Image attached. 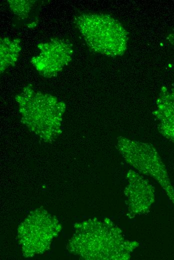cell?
<instances>
[{"instance_id": "7a4b0ae2", "label": "cell", "mask_w": 174, "mask_h": 260, "mask_svg": "<svg viewBox=\"0 0 174 260\" xmlns=\"http://www.w3.org/2000/svg\"><path fill=\"white\" fill-rule=\"evenodd\" d=\"M38 55L31 60L36 69L45 76H54L72 59V50L68 42L55 38L38 46Z\"/></svg>"}, {"instance_id": "3957f363", "label": "cell", "mask_w": 174, "mask_h": 260, "mask_svg": "<svg viewBox=\"0 0 174 260\" xmlns=\"http://www.w3.org/2000/svg\"><path fill=\"white\" fill-rule=\"evenodd\" d=\"M154 115L158 121V128L166 138L174 143V92L166 87L160 90Z\"/></svg>"}, {"instance_id": "6da1fadb", "label": "cell", "mask_w": 174, "mask_h": 260, "mask_svg": "<svg viewBox=\"0 0 174 260\" xmlns=\"http://www.w3.org/2000/svg\"><path fill=\"white\" fill-rule=\"evenodd\" d=\"M76 24L88 46L108 56L122 55L128 42L126 32L112 16L100 14H84L76 18Z\"/></svg>"}, {"instance_id": "5b68a950", "label": "cell", "mask_w": 174, "mask_h": 260, "mask_svg": "<svg viewBox=\"0 0 174 260\" xmlns=\"http://www.w3.org/2000/svg\"><path fill=\"white\" fill-rule=\"evenodd\" d=\"M21 47L18 39L4 38L0 40V70L14 65L19 56Z\"/></svg>"}, {"instance_id": "277c9868", "label": "cell", "mask_w": 174, "mask_h": 260, "mask_svg": "<svg viewBox=\"0 0 174 260\" xmlns=\"http://www.w3.org/2000/svg\"><path fill=\"white\" fill-rule=\"evenodd\" d=\"M8 6L18 20L23 21L30 28L36 26L40 5L36 0H8Z\"/></svg>"}]
</instances>
